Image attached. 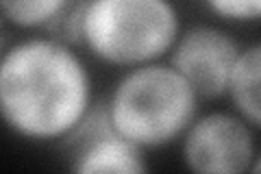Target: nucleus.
Returning a JSON list of instances; mask_svg holds the SVG:
<instances>
[{
	"mask_svg": "<svg viewBox=\"0 0 261 174\" xmlns=\"http://www.w3.org/2000/svg\"><path fill=\"white\" fill-rule=\"evenodd\" d=\"M96 87L81 48L50 33H29L0 51V124L31 144H65L96 109Z\"/></svg>",
	"mask_w": 261,
	"mask_h": 174,
	"instance_id": "1",
	"label": "nucleus"
},
{
	"mask_svg": "<svg viewBox=\"0 0 261 174\" xmlns=\"http://www.w3.org/2000/svg\"><path fill=\"white\" fill-rule=\"evenodd\" d=\"M183 29L172 0H79L55 33L118 70L168 59Z\"/></svg>",
	"mask_w": 261,
	"mask_h": 174,
	"instance_id": "2",
	"label": "nucleus"
},
{
	"mask_svg": "<svg viewBox=\"0 0 261 174\" xmlns=\"http://www.w3.org/2000/svg\"><path fill=\"white\" fill-rule=\"evenodd\" d=\"M200 103L190 83L163 59L122 70L100 107L109 127L148 155L178 144Z\"/></svg>",
	"mask_w": 261,
	"mask_h": 174,
	"instance_id": "3",
	"label": "nucleus"
},
{
	"mask_svg": "<svg viewBox=\"0 0 261 174\" xmlns=\"http://www.w3.org/2000/svg\"><path fill=\"white\" fill-rule=\"evenodd\" d=\"M257 133L259 129L231 109L198 111L178 139V151L185 168L196 174H257Z\"/></svg>",
	"mask_w": 261,
	"mask_h": 174,
	"instance_id": "4",
	"label": "nucleus"
},
{
	"mask_svg": "<svg viewBox=\"0 0 261 174\" xmlns=\"http://www.w3.org/2000/svg\"><path fill=\"white\" fill-rule=\"evenodd\" d=\"M240 39L218 24L183 27L168 55V63L190 83L200 101H218L242 51Z\"/></svg>",
	"mask_w": 261,
	"mask_h": 174,
	"instance_id": "5",
	"label": "nucleus"
},
{
	"mask_svg": "<svg viewBox=\"0 0 261 174\" xmlns=\"http://www.w3.org/2000/svg\"><path fill=\"white\" fill-rule=\"evenodd\" d=\"M65 146L70 148L72 170L79 174H144L148 170L146 153L109 127L100 103Z\"/></svg>",
	"mask_w": 261,
	"mask_h": 174,
	"instance_id": "6",
	"label": "nucleus"
},
{
	"mask_svg": "<svg viewBox=\"0 0 261 174\" xmlns=\"http://www.w3.org/2000/svg\"><path fill=\"white\" fill-rule=\"evenodd\" d=\"M222 98H226L231 105L228 109L242 120L261 129V46L257 41L242 46Z\"/></svg>",
	"mask_w": 261,
	"mask_h": 174,
	"instance_id": "7",
	"label": "nucleus"
},
{
	"mask_svg": "<svg viewBox=\"0 0 261 174\" xmlns=\"http://www.w3.org/2000/svg\"><path fill=\"white\" fill-rule=\"evenodd\" d=\"M79 0H0V18L22 33H50L61 29Z\"/></svg>",
	"mask_w": 261,
	"mask_h": 174,
	"instance_id": "8",
	"label": "nucleus"
},
{
	"mask_svg": "<svg viewBox=\"0 0 261 174\" xmlns=\"http://www.w3.org/2000/svg\"><path fill=\"white\" fill-rule=\"evenodd\" d=\"M198 3L205 7L207 13L224 24L248 27L257 24L261 18V0H198Z\"/></svg>",
	"mask_w": 261,
	"mask_h": 174,
	"instance_id": "9",
	"label": "nucleus"
},
{
	"mask_svg": "<svg viewBox=\"0 0 261 174\" xmlns=\"http://www.w3.org/2000/svg\"><path fill=\"white\" fill-rule=\"evenodd\" d=\"M3 27H5V22H3V18H0V31H3ZM3 46H5V44L0 41V51H3Z\"/></svg>",
	"mask_w": 261,
	"mask_h": 174,
	"instance_id": "10",
	"label": "nucleus"
}]
</instances>
